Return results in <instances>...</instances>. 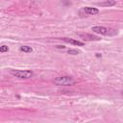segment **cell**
<instances>
[{
    "instance_id": "6",
    "label": "cell",
    "mask_w": 123,
    "mask_h": 123,
    "mask_svg": "<svg viewBox=\"0 0 123 123\" xmlns=\"http://www.w3.org/2000/svg\"><path fill=\"white\" fill-rule=\"evenodd\" d=\"M60 39L63 40V41L66 42V43H70V44H73V45H78V46H83V45H84V42L79 41V40H76V39H73V38L62 37V38H60Z\"/></svg>"
},
{
    "instance_id": "9",
    "label": "cell",
    "mask_w": 123,
    "mask_h": 123,
    "mask_svg": "<svg viewBox=\"0 0 123 123\" xmlns=\"http://www.w3.org/2000/svg\"><path fill=\"white\" fill-rule=\"evenodd\" d=\"M80 53L79 50H76V49H69L68 50V54H71V55H78Z\"/></svg>"
},
{
    "instance_id": "2",
    "label": "cell",
    "mask_w": 123,
    "mask_h": 123,
    "mask_svg": "<svg viewBox=\"0 0 123 123\" xmlns=\"http://www.w3.org/2000/svg\"><path fill=\"white\" fill-rule=\"evenodd\" d=\"M54 84L57 86H72L75 80L70 76H60L54 79Z\"/></svg>"
},
{
    "instance_id": "1",
    "label": "cell",
    "mask_w": 123,
    "mask_h": 123,
    "mask_svg": "<svg viewBox=\"0 0 123 123\" xmlns=\"http://www.w3.org/2000/svg\"><path fill=\"white\" fill-rule=\"evenodd\" d=\"M91 31L96 33V34H100V35H104V36H115L117 35V30L110 28V27H104V26H93L91 28Z\"/></svg>"
},
{
    "instance_id": "7",
    "label": "cell",
    "mask_w": 123,
    "mask_h": 123,
    "mask_svg": "<svg viewBox=\"0 0 123 123\" xmlns=\"http://www.w3.org/2000/svg\"><path fill=\"white\" fill-rule=\"evenodd\" d=\"M115 1L114 0H107V1H105V2H101V3H99L98 5L99 6H102V7H111V6H113V5H115Z\"/></svg>"
},
{
    "instance_id": "3",
    "label": "cell",
    "mask_w": 123,
    "mask_h": 123,
    "mask_svg": "<svg viewBox=\"0 0 123 123\" xmlns=\"http://www.w3.org/2000/svg\"><path fill=\"white\" fill-rule=\"evenodd\" d=\"M11 74L19 79H28L34 75L31 70H11Z\"/></svg>"
},
{
    "instance_id": "10",
    "label": "cell",
    "mask_w": 123,
    "mask_h": 123,
    "mask_svg": "<svg viewBox=\"0 0 123 123\" xmlns=\"http://www.w3.org/2000/svg\"><path fill=\"white\" fill-rule=\"evenodd\" d=\"M8 51H9V47H8V46L2 45V46L0 47V52H1V53H5V52H8Z\"/></svg>"
},
{
    "instance_id": "8",
    "label": "cell",
    "mask_w": 123,
    "mask_h": 123,
    "mask_svg": "<svg viewBox=\"0 0 123 123\" xmlns=\"http://www.w3.org/2000/svg\"><path fill=\"white\" fill-rule=\"evenodd\" d=\"M20 51L25 52V53H31L33 51V48L31 46H27V45H22L20 46Z\"/></svg>"
},
{
    "instance_id": "4",
    "label": "cell",
    "mask_w": 123,
    "mask_h": 123,
    "mask_svg": "<svg viewBox=\"0 0 123 123\" xmlns=\"http://www.w3.org/2000/svg\"><path fill=\"white\" fill-rule=\"evenodd\" d=\"M77 36L79 37H81L82 39L88 40V41H91V40H100V37H99L93 36V35H90V34H86V33H78Z\"/></svg>"
},
{
    "instance_id": "5",
    "label": "cell",
    "mask_w": 123,
    "mask_h": 123,
    "mask_svg": "<svg viewBox=\"0 0 123 123\" xmlns=\"http://www.w3.org/2000/svg\"><path fill=\"white\" fill-rule=\"evenodd\" d=\"M83 11L88 15H95L99 13V10L97 8H92V7H85Z\"/></svg>"
}]
</instances>
